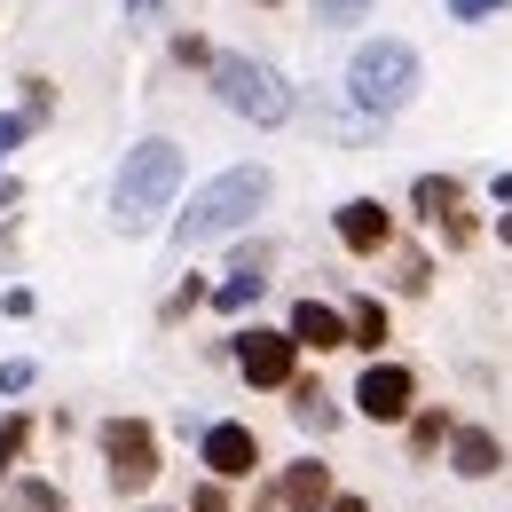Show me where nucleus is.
<instances>
[{
	"instance_id": "obj_25",
	"label": "nucleus",
	"mask_w": 512,
	"mask_h": 512,
	"mask_svg": "<svg viewBox=\"0 0 512 512\" xmlns=\"http://www.w3.org/2000/svg\"><path fill=\"white\" fill-rule=\"evenodd\" d=\"M24 386H32V363H24V355H8V363H0V394H24Z\"/></svg>"
},
{
	"instance_id": "obj_23",
	"label": "nucleus",
	"mask_w": 512,
	"mask_h": 512,
	"mask_svg": "<svg viewBox=\"0 0 512 512\" xmlns=\"http://www.w3.org/2000/svg\"><path fill=\"white\" fill-rule=\"evenodd\" d=\"M24 134H32V111H0V158H8Z\"/></svg>"
},
{
	"instance_id": "obj_31",
	"label": "nucleus",
	"mask_w": 512,
	"mask_h": 512,
	"mask_svg": "<svg viewBox=\"0 0 512 512\" xmlns=\"http://www.w3.org/2000/svg\"><path fill=\"white\" fill-rule=\"evenodd\" d=\"M0 205H16V174H0Z\"/></svg>"
},
{
	"instance_id": "obj_20",
	"label": "nucleus",
	"mask_w": 512,
	"mask_h": 512,
	"mask_svg": "<svg viewBox=\"0 0 512 512\" xmlns=\"http://www.w3.org/2000/svg\"><path fill=\"white\" fill-rule=\"evenodd\" d=\"M24 449H32V418L16 410V418H0V465H16Z\"/></svg>"
},
{
	"instance_id": "obj_3",
	"label": "nucleus",
	"mask_w": 512,
	"mask_h": 512,
	"mask_svg": "<svg viewBox=\"0 0 512 512\" xmlns=\"http://www.w3.org/2000/svg\"><path fill=\"white\" fill-rule=\"evenodd\" d=\"M418 87H426V64H418L410 40H363L355 64H347V103H355L363 119H394V111H410Z\"/></svg>"
},
{
	"instance_id": "obj_14",
	"label": "nucleus",
	"mask_w": 512,
	"mask_h": 512,
	"mask_svg": "<svg viewBox=\"0 0 512 512\" xmlns=\"http://www.w3.org/2000/svg\"><path fill=\"white\" fill-rule=\"evenodd\" d=\"M449 434H457V418L449 410H410V426H402V442H410V457H434V449H449Z\"/></svg>"
},
{
	"instance_id": "obj_1",
	"label": "nucleus",
	"mask_w": 512,
	"mask_h": 512,
	"mask_svg": "<svg viewBox=\"0 0 512 512\" xmlns=\"http://www.w3.org/2000/svg\"><path fill=\"white\" fill-rule=\"evenodd\" d=\"M174 190H182V142L142 134L127 158H119V174H111V229H119V237L158 229L166 205H174Z\"/></svg>"
},
{
	"instance_id": "obj_10",
	"label": "nucleus",
	"mask_w": 512,
	"mask_h": 512,
	"mask_svg": "<svg viewBox=\"0 0 512 512\" xmlns=\"http://www.w3.org/2000/svg\"><path fill=\"white\" fill-rule=\"evenodd\" d=\"M449 473H457V481H497V473H505V442H497L489 426H457V434H449Z\"/></svg>"
},
{
	"instance_id": "obj_11",
	"label": "nucleus",
	"mask_w": 512,
	"mask_h": 512,
	"mask_svg": "<svg viewBox=\"0 0 512 512\" xmlns=\"http://www.w3.org/2000/svg\"><path fill=\"white\" fill-rule=\"evenodd\" d=\"M331 497H339V489H331V465H323V457H292L284 481H276V505L284 512H323Z\"/></svg>"
},
{
	"instance_id": "obj_27",
	"label": "nucleus",
	"mask_w": 512,
	"mask_h": 512,
	"mask_svg": "<svg viewBox=\"0 0 512 512\" xmlns=\"http://www.w3.org/2000/svg\"><path fill=\"white\" fill-rule=\"evenodd\" d=\"M197 300H205V276H190V284H182V292H174V300H166V316H190Z\"/></svg>"
},
{
	"instance_id": "obj_12",
	"label": "nucleus",
	"mask_w": 512,
	"mask_h": 512,
	"mask_svg": "<svg viewBox=\"0 0 512 512\" xmlns=\"http://www.w3.org/2000/svg\"><path fill=\"white\" fill-rule=\"evenodd\" d=\"M284 331H292V347H300V355H339V347H347V316H339V308H323V300H300Z\"/></svg>"
},
{
	"instance_id": "obj_8",
	"label": "nucleus",
	"mask_w": 512,
	"mask_h": 512,
	"mask_svg": "<svg viewBox=\"0 0 512 512\" xmlns=\"http://www.w3.org/2000/svg\"><path fill=\"white\" fill-rule=\"evenodd\" d=\"M197 449H205V473H213V481H245V473H260V442H253V426H237V418L205 426Z\"/></svg>"
},
{
	"instance_id": "obj_6",
	"label": "nucleus",
	"mask_w": 512,
	"mask_h": 512,
	"mask_svg": "<svg viewBox=\"0 0 512 512\" xmlns=\"http://www.w3.org/2000/svg\"><path fill=\"white\" fill-rule=\"evenodd\" d=\"M103 465H111V481H119L127 497H142V489L158 481V434H150L142 418H111V426H103Z\"/></svg>"
},
{
	"instance_id": "obj_15",
	"label": "nucleus",
	"mask_w": 512,
	"mask_h": 512,
	"mask_svg": "<svg viewBox=\"0 0 512 512\" xmlns=\"http://www.w3.org/2000/svg\"><path fill=\"white\" fill-rule=\"evenodd\" d=\"M339 316H347V347H363V355L386 347V308L379 300H355V308H339Z\"/></svg>"
},
{
	"instance_id": "obj_7",
	"label": "nucleus",
	"mask_w": 512,
	"mask_h": 512,
	"mask_svg": "<svg viewBox=\"0 0 512 512\" xmlns=\"http://www.w3.org/2000/svg\"><path fill=\"white\" fill-rule=\"evenodd\" d=\"M355 410H363L371 426H410V410H418V371H410V363H371V371L355 379Z\"/></svg>"
},
{
	"instance_id": "obj_13",
	"label": "nucleus",
	"mask_w": 512,
	"mask_h": 512,
	"mask_svg": "<svg viewBox=\"0 0 512 512\" xmlns=\"http://www.w3.org/2000/svg\"><path fill=\"white\" fill-rule=\"evenodd\" d=\"M457 205H465V190H457L449 174H418V182H410V213H418V221H449Z\"/></svg>"
},
{
	"instance_id": "obj_28",
	"label": "nucleus",
	"mask_w": 512,
	"mask_h": 512,
	"mask_svg": "<svg viewBox=\"0 0 512 512\" xmlns=\"http://www.w3.org/2000/svg\"><path fill=\"white\" fill-rule=\"evenodd\" d=\"M190 512H229V489H221V481H205V489L190 497Z\"/></svg>"
},
{
	"instance_id": "obj_30",
	"label": "nucleus",
	"mask_w": 512,
	"mask_h": 512,
	"mask_svg": "<svg viewBox=\"0 0 512 512\" xmlns=\"http://www.w3.org/2000/svg\"><path fill=\"white\" fill-rule=\"evenodd\" d=\"M323 512H371V505H363V497H331Z\"/></svg>"
},
{
	"instance_id": "obj_22",
	"label": "nucleus",
	"mask_w": 512,
	"mask_h": 512,
	"mask_svg": "<svg viewBox=\"0 0 512 512\" xmlns=\"http://www.w3.org/2000/svg\"><path fill=\"white\" fill-rule=\"evenodd\" d=\"M174 64H190V71H213V48H205L197 32H174Z\"/></svg>"
},
{
	"instance_id": "obj_19",
	"label": "nucleus",
	"mask_w": 512,
	"mask_h": 512,
	"mask_svg": "<svg viewBox=\"0 0 512 512\" xmlns=\"http://www.w3.org/2000/svg\"><path fill=\"white\" fill-rule=\"evenodd\" d=\"M426 284H434V260H426V253H402V260H394V292H426Z\"/></svg>"
},
{
	"instance_id": "obj_32",
	"label": "nucleus",
	"mask_w": 512,
	"mask_h": 512,
	"mask_svg": "<svg viewBox=\"0 0 512 512\" xmlns=\"http://www.w3.org/2000/svg\"><path fill=\"white\" fill-rule=\"evenodd\" d=\"M497 237H505V245H512V213H497Z\"/></svg>"
},
{
	"instance_id": "obj_21",
	"label": "nucleus",
	"mask_w": 512,
	"mask_h": 512,
	"mask_svg": "<svg viewBox=\"0 0 512 512\" xmlns=\"http://www.w3.org/2000/svg\"><path fill=\"white\" fill-rule=\"evenodd\" d=\"M371 0H316V24H363Z\"/></svg>"
},
{
	"instance_id": "obj_26",
	"label": "nucleus",
	"mask_w": 512,
	"mask_h": 512,
	"mask_svg": "<svg viewBox=\"0 0 512 512\" xmlns=\"http://www.w3.org/2000/svg\"><path fill=\"white\" fill-rule=\"evenodd\" d=\"M442 237H449V245H473V205H457V213H449Z\"/></svg>"
},
{
	"instance_id": "obj_18",
	"label": "nucleus",
	"mask_w": 512,
	"mask_h": 512,
	"mask_svg": "<svg viewBox=\"0 0 512 512\" xmlns=\"http://www.w3.org/2000/svg\"><path fill=\"white\" fill-rule=\"evenodd\" d=\"M8 505H16V512H64V489H56V481H16Z\"/></svg>"
},
{
	"instance_id": "obj_29",
	"label": "nucleus",
	"mask_w": 512,
	"mask_h": 512,
	"mask_svg": "<svg viewBox=\"0 0 512 512\" xmlns=\"http://www.w3.org/2000/svg\"><path fill=\"white\" fill-rule=\"evenodd\" d=\"M127 16H134V24H158V16H166V0H127Z\"/></svg>"
},
{
	"instance_id": "obj_33",
	"label": "nucleus",
	"mask_w": 512,
	"mask_h": 512,
	"mask_svg": "<svg viewBox=\"0 0 512 512\" xmlns=\"http://www.w3.org/2000/svg\"><path fill=\"white\" fill-rule=\"evenodd\" d=\"M150 512H174V505H150Z\"/></svg>"
},
{
	"instance_id": "obj_17",
	"label": "nucleus",
	"mask_w": 512,
	"mask_h": 512,
	"mask_svg": "<svg viewBox=\"0 0 512 512\" xmlns=\"http://www.w3.org/2000/svg\"><path fill=\"white\" fill-rule=\"evenodd\" d=\"M292 410H300V426H316V434L331 426V394H323L316 379H292Z\"/></svg>"
},
{
	"instance_id": "obj_16",
	"label": "nucleus",
	"mask_w": 512,
	"mask_h": 512,
	"mask_svg": "<svg viewBox=\"0 0 512 512\" xmlns=\"http://www.w3.org/2000/svg\"><path fill=\"white\" fill-rule=\"evenodd\" d=\"M260 292H268V276H260V268H237L229 284H213V308H221V316H245Z\"/></svg>"
},
{
	"instance_id": "obj_9",
	"label": "nucleus",
	"mask_w": 512,
	"mask_h": 512,
	"mask_svg": "<svg viewBox=\"0 0 512 512\" xmlns=\"http://www.w3.org/2000/svg\"><path fill=\"white\" fill-rule=\"evenodd\" d=\"M331 229H339L347 253H386V245H394V213H386L379 197H347V205L331 213Z\"/></svg>"
},
{
	"instance_id": "obj_24",
	"label": "nucleus",
	"mask_w": 512,
	"mask_h": 512,
	"mask_svg": "<svg viewBox=\"0 0 512 512\" xmlns=\"http://www.w3.org/2000/svg\"><path fill=\"white\" fill-rule=\"evenodd\" d=\"M497 8H512V0H449L457 24H481V16H497Z\"/></svg>"
},
{
	"instance_id": "obj_4",
	"label": "nucleus",
	"mask_w": 512,
	"mask_h": 512,
	"mask_svg": "<svg viewBox=\"0 0 512 512\" xmlns=\"http://www.w3.org/2000/svg\"><path fill=\"white\" fill-rule=\"evenodd\" d=\"M213 95H221L237 119H253V127H284V119H292L284 71L260 64V56H213Z\"/></svg>"
},
{
	"instance_id": "obj_2",
	"label": "nucleus",
	"mask_w": 512,
	"mask_h": 512,
	"mask_svg": "<svg viewBox=\"0 0 512 512\" xmlns=\"http://www.w3.org/2000/svg\"><path fill=\"white\" fill-rule=\"evenodd\" d=\"M268 166H229V174H213L205 190L182 205V221H174V245L190 253V245H213V237H229V229H245L253 213H268Z\"/></svg>"
},
{
	"instance_id": "obj_5",
	"label": "nucleus",
	"mask_w": 512,
	"mask_h": 512,
	"mask_svg": "<svg viewBox=\"0 0 512 512\" xmlns=\"http://www.w3.org/2000/svg\"><path fill=\"white\" fill-rule=\"evenodd\" d=\"M229 347H237V371H245V386H260V394H276V386L300 379V347H292V331H268V323H253V331H237Z\"/></svg>"
}]
</instances>
